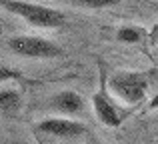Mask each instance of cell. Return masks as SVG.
<instances>
[{
    "label": "cell",
    "instance_id": "1",
    "mask_svg": "<svg viewBox=\"0 0 158 144\" xmlns=\"http://www.w3.org/2000/svg\"><path fill=\"white\" fill-rule=\"evenodd\" d=\"M0 6L4 10H8L10 14L20 16L22 20H26L28 24H32L36 28L52 30V28H60L66 24L64 12L44 6V4L26 2V0H0Z\"/></svg>",
    "mask_w": 158,
    "mask_h": 144
},
{
    "label": "cell",
    "instance_id": "9",
    "mask_svg": "<svg viewBox=\"0 0 158 144\" xmlns=\"http://www.w3.org/2000/svg\"><path fill=\"white\" fill-rule=\"evenodd\" d=\"M72 4L82 8H92V10H98V8H108V6H114L118 4L120 0H70Z\"/></svg>",
    "mask_w": 158,
    "mask_h": 144
},
{
    "label": "cell",
    "instance_id": "3",
    "mask_svg": "<svg viewBox=\"0 0 158 144\" xmlns=\"http://www.w3.org/2000/svg\"><path fill=\"white\" fill-rule=\"evenodd\" d=\"M8 48L14 54L32 60H50L62 56V48L56 42L42 38V36H26V34L12 36L8 40Z\"/></svg>",
    "mask_w": 158,
    "mask_h": 144
},
{
    "label": "cell",
    "instance_id": "5",
    "mask_svg": "<svg viewBox=\"0 0 158 144\" xmlns=\"http://www.w3.org/2000/svg\"><path fill=\"white\" fill-rule=\"evenodd\" d=\"M48 106L62 116H80L86 108V102L76 90H60L50 98Z\"/></svg>",
    "mask_w": 158,
    "mask_h": 144
},
{
    "label": "cell",
    "instance_id": "13",
    "mask_svg": "<svg viewBox=\"0 0 158 144\" xmlns=\"http://www.w3.org/2000/svg\"><path fill=\"white\" fill-rule=\"evenodd\" d=\"M156 8H158V2H156Z\"/></svg>",
    "mask_w": 158,
    "mask_h": 144
},
{
    "label": "cell",
    "instance_id": "12",
    "mask_svg": "<svg viewBox=\"0 0 158 144\" xmlns=\"http://www.w3.org/2000/svg\"><path fill=\"white\" fill-rule=\"evenodd\" d=\"M152 108H158V98H154V100H152Z\"/></svg>",
    "mask_w": 158,
    "mask_h": 144
},
{
    "label": "cell",
    "instance_id": "10",
    "mask_svg": "<svg viewBox=\"0 0 158 144\" xmlns=\"http://www.w3.org/2000/svg\"><path fill=\"white\" fill-rule=\"evenodd\" d=\"M20 74H16L14 70H10V68L6 66H0V84L2 82H12V80H18Z\"/></svg>",
    "mask_w": 158,
    "mask_h": 144
},
{
    "label": "cell",
    "instance_id": "4",
    "mask_svg": "<svg viewBox=\"0 0 158 144\" xmlns=\"http://www.w3.org/2000/svg\"><path fill=\"white\" fill-rule=\"evenodd\" d=\"M34 132L42 136L60 138V140H76L86 134V126L68 116H50L40 120L34 126Z\"/></svg>",
    "mask_w": 158,
    "mask_h": 144
},
{
    "label": "cell",
    "instance_id": "7",
    "mask_svg": "<svg viewBox=\"0 0 158 144\" xmlns=\"http://www.w3.org/2000/svg\"><path fill=\"white\" fill-rule=\"evenodd\" d=\"M22 104V96L14 88H0V114H16Z\"/></svg>",
    "mask_w": 158,
    "mask_h": 144
},
{
    "label": "cell",
    "instance_id": "2",
    "mask_svg": "<svg viewBox=\"0 0 158 144\" xmlns=\"http://www.w3.org/2000/svg\"><path fill=\"white\" fill-rule=\"evenodd\" d=\"M108 90L112 96L128 106L140 104L148 92V78L144 72L136 70H120L108 78Z\"/></svg>",
    "mask_w": 158,
    "mask_h": 144
},
{
    "label": "cell",
    "instance_id": "8",
    "mask_svg": "<svg viewBox=\"0 0 158 144\" xmlns=\"http://www.w3.org/2000/svg\"><path fill=\"white\" fill-rule=\"evenodd\" d=\"M144 38V32L138 26H120L116 30V40L124 44H136Z\"/></svg>",
    "mask_w": 158,
    "mask_h": 144
},
{
    "label": "cell",
    "instance_id": "11",
    "mask_svg": "<svg viewBox=\"0 0 158 144\" xmlns=\"http://www.w3.org/2000/svg\"><path fill=\"white\" fill-rule=\"evenodd\" d=\"M148 38L152 40V44H158V24L150 28V32H148Z\"/></svg>",
    "mask_w": 158,
    "mask_h": 144
},
{
    "label": "cell",
    "instance_id": "6",
    "mask_svg": "<svg viewBox=\"0 0 158 144\" xmlns=\"http://www.w3.org/2000/svg\"><path fill=\"white\" fill-rule=\"evenodd\" d=\"M92 108H94V114L96 118L102 122L108 128H116V126L122 124V114L120 110L116 108V104L102 92H96L92 96Z\"/></svg>",
    "mask_w": 158,
    "mask_h": 144
}]
</instances>
